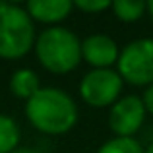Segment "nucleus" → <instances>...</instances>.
Here are the masks:
<instances>
[{
	"mask_svg": "<svg viewBox=\"0 0 153 153\" xmlns=\"http://www.w3.org/2000/svg\"><path fill=\"white\" fill-rule=\"evenodd\" d=\"M25 116L39 132L58 136L76 126L78 107L66 91L56 87H41L25 103Z\"/></svg>",
	"mask_w": 153,
	"mask_h": 153,
	"instance_id": "nucleus-1",
	"label": "nucleus"
},
{
	"mask_svg": "<svg viewBox=\"0 0 153 153\" xmlns=\"http://www.w3.org/2000/svg\"><path fill=\"white\" fill-rule=\"evenodd\" d=\"M35 52L52 74H68L82 60V41L66 27H49L35 41Z\"/></svg>",
	"mask_w": 153,
	"mask_h": 153,
	"instance_id": "nucleus-2",
	"label": "nucleus"
},
{
	"mask_svg": "<svg viewBox=\"0 0 153 153\" xmlns=\"http://www.w3.org/2000/svg\"><path fill=\"white\" fill-rule=\"evenodd\" d=\"M35 43L33 19L27 10L16 4L0 2V56L22 58Z\"/></svg>",
	"mask_w": 153,
	"mask_h": 153,
	"instance_id": "nucleus-3",
	"label": "nucleus"
},
{
	"mask_svg": "<svg viewBox=\"0 0 153 153\" xmlns=\"http://www.w3.org/2000/svg\"><path fill=\"white\" fill-rule=\"evenodd\" d=\"M118 74L132 85L153 83V39L143 37L128 43L118 56Z\"/></svg>",
	"mask_w": 153,
	"mask_h": 153,
	"instance_id": "nucleus-4",
	"label": "nucleus"
},
{
	"mask_svg": "<svg viewBox=\"0 0 153 153\" xmlns=\"http://www.w3.org/2000/svg\"><path fill=\"white\" fill-rule=\"evenodd\" d=\"M122 78L116 70L105 68V70H91L83 76L79 82V95L89 107L103 108L114 105L120 99L122 91Z\"/></svg>",
	"mask_w": 153,
	"mask_h": 153,
	"instance_id": "nucleus-5",
	"label": "nucleus"
},
{
	"mask_svg": "<svg viewBox=\"0 0 153 153\" xmlns=\"http://www.w3.org/2000/svg\"><path fill=\"white\" fill-rule=\"evenodd\" d=\"M146 105L143 99L136 95H126L111 107L108 126L116 134V138H134V134L142 128L146 120Z\"/></svg>",
	"mask_w": 153,
	"mask_h": 153,
	"instance_id": "nucleus-6",
	"label": "nucleus"
},
{
	"mask_svg": "<svg viewBox=\"0 0 153 153\" xmlns=\"http://www.w3.org/2000/svg\"><path fill=\"white\" fill-rule=\"evenodd\" d=\"M118 56H120L118 45L108 35L95 33L82 41V58L89 66H93V70L111 68L112 64L118 62Z\"/></svg>",
	"mask_w": 153,
	"mask_h": 153,
	"instance_id": "nucleus-7",
	"label": "nucleus"
},
{
	"mask_svg": "<svg viewBox=\"0 0 153 153\" xmlns=\"http://www.w3.org/2000/svg\"><path fill=\"white\" fill-rule=\"evenodd\" d=\"M74 2L70 0H29L27 14L31 19L43 23H58L70 16Z\"/></svg>",
	"mask_w": 153,
	"mask_h": 153,
	"instance_id": "nucleus-8",
	"label": "nucleus"
},
{
	"mask_svg": "<svg viewBox=\"0 0 153 153\" xmlns=\"http://www.w3.org/2000/svg\"><path fill=\"white\" fill-rule=\"evenodd\" d=\"M10 89L16 97L29 101V99L41 89V85H39V76L35 74L33 70H29V68L16 70L14 74H12V79H10Z\"/></svg>",
	"mask_w": 153,
	"mask_h": 153,
	"instance_id": "nucleus-9",
	"label": "nucleus"
},
{
	"mask_svg": "<svg viewBox=\"0 0 153 153\" xmlns=\"http://www.w3.org/2000/svg\"><path fill=\"white\" fill-rule=\"evenodd\" d=\"M111 8L120 22L132 23L138 22L147 12V2H143V0H114L111 4Z\"/></svg>",
	"mask_w": 153,
	"mask_h": 153,
	"instance_id": "nucleus-10",
	"label": "nucleus"
},
{
	"mask_svg": "<svg viewBox=\"0 0 153 153\" xmlns=\"http://www.w3.org/2000/svg\"><path fill=\"white\" fill-rule=\"evenodd\" d=\"M19 128L14 118L0 114V153H12L18 149Z\"/></svg>",
	"mask_w": 153,
	"mask_h": 153,
	"instance_id": "nucleus-11",
	"label": "nucleus"
},
{
	"mask_svg": "<svg viewBox=\"0 0 153 153\" xmlns=\"http://www.w3.org/2000/svg\"><path fill=\"white\" fill-rule=\"evenodd\" d=\"M97 153H143V147L134 138H112L105 142Z\"/></svg>",
	"mask_w": 153,
	"mask_h": 153,
	"instance_id": "nucleus-12",
	"label": "nucleus"
},
{
	"mask_svg": "<svg viewBox=\"0 0 153 153\" xmlns=\"http://www.w3.org/2000/svg\"><path fill=\"white\" fill-rule=\"evenodd\" d=\"M111 4L112 2H108V0H76L74 6L87 14H99V12L111 8Z\"/></svg>",
	"mask_w": 153,
	"mask_h": 153,
	"instance_id": "nucleus-13",
	"label": "nucleus"
},
{
	"mask_svg": "<svg viewBox=\"0 0 153 153\" xmlns=\"http://www.w3.org/2000/svg\"><path fill=\"white\" fill-rule=\"evenodd\" d=\"M143 105H146V111L153 114V83L147 87L146 95H143Z\"/></svg>",
	"mask_w": 153,
	"mask_h": 153,
	"instance_id": "nucleus-14",
	"label": "nucleus"
},
{
	"mask_svg": "<svg viewBox=\"0 0 153 153\" xmlns=\"http://www.w3.org/2000/svg\"><path fill=\"white\" fill-rule=\"evenodd\" d=\"M12 153H37V151L27 149V147H18V149H16V151H12Z\"/></svg>",
	"mask_w": 153,
	"mask_h": 153,
	"instance_id": "nucleus-15",
	"label": "nucleus"
},
{
	"mask_svg": "<svg viewBox=\"0 0 153 153\" xmlns=\"http://www.w3.org/2000/svg\"><path fill=\"white\" fill-rule=\"evenodd\" d=\"M147 12H149L151 18H153V0H151V2H147Z\"/></svg>",
	"mask_w": 153,
	"mask_h": 153,
	"instance_id": "nucleus-16",
	"label": "nucleus"
},
{
	"mask_svg": "<svg viewBox=\"0 0 153 153\" xmlns=\"http://www.w3.org/2000/svg\"><path fill=\"white\" fill-rule=\"evenodd\" d=\"M143 153H153V142L149 143V146L146 147V149H143Z\"/></svg>",
	"mask_w": 153,
	"mask_h": 153,
	"instance_id": "nucleus-17",
	"label": "nucleus"
}]
</instances>
